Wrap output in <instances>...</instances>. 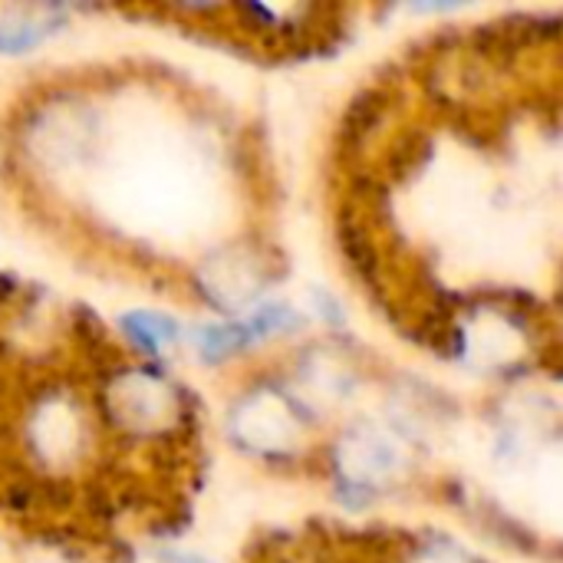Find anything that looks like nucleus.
Masks as SVG:
<instances>
[{
    "mask_svg": "<svg viewBox=\"0 0 563 563\" xmlns=\"http://www.w3.org/2000/svg\"><path fill=\"white\" fill-rule=\"evenodd\" d=\"M125 330H129L139 343H145L148 350H162V346L172 343V336H175V327H172L168 320H162V317H152V313H132V317L125 320Z\"/></svg>",
    "mask_w": 563,
    "mask_h": 563,
    "instance_id": "1",
    "label": "nucleus"
},
{
    "mask_svg": "<svg viewBox=\"0 0 563 563\" xmlns=\"http://www.w3.org/2000/svg\"><path fill=\"white\" fill-rule=\"evenodd\" d=\"M185 563H205V561H185Z\"/></svg>",
    "mask_w": 563,
    "mask_h": 563,
    "instance_id": "2",
    "label": "nucleus"
}]
</instances>
